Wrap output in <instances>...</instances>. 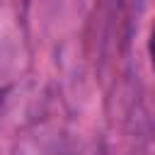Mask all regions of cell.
I'll use <instances>...</instances> for the list:
<instances>
[{
    "mask_svg": "<svg viewBox=\"0 0 155 155\" xmlns=\"http://www.w3.org/2000/svg\"><path fill=\"white\" fill-rule=\"evenodd\" d=\"M148 56H150V65L155 70V24L150 29V39H148Z\"/></svg>",
    "mask_w": 155,
    "mask_h": 155,
    "instance_id": "obj_1",
    "label": "cell"
}]
</instances>
